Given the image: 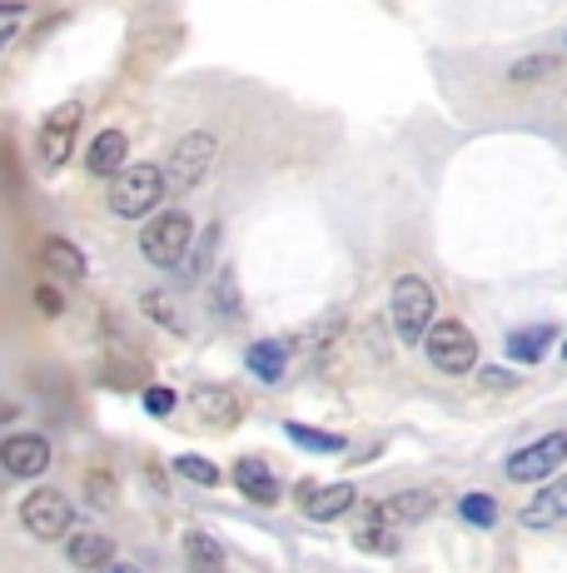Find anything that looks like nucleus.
I'll return each mask as SVG.
<instances>
[{
  "instance_id": "15",
  "label": "nucleus",
  "mask_w": 567,
  "mask_h": 573,
  "mask_svg": "<svg viewBox=\"0 0 567 573\" xmlns=\"http://www.w3.org/2000/svg\"><path fill=\"white\" fill-rule=\"evenodd\" d=\"M125 155H129L125 131H100L95 141H90V150H86V170L100 175V180H110V175L125 170Z\"/></svg>"
},
{
  "instance_id": "26",
  "label": "nucleus",
  "mask_w": 567,
  "mask_h": 573,
  "mask_svg": "<svg viewBox=\"0 0 567 573\" xmlns=\"http://www.w3.org/2000/svg\"><path fill=\"white\" fill-rule=\"evenodd\" d=\"M553 70H557L553 55H528V60H518V66L508 70V76H513L518 86H523V80H543V76H553Z\"/></svg>"
},
{
  "instance_id": "17",
  "label": "nucleus",
  "mask_w": 567,
  "mask_h": 573,
  "mask_svg": "<svg viewBox=\"0 0 567 573\" xmlns=\"http://www.w3.org/2000/svg\"><path fill=\"white\" fill-rule=\"evenodd\" d=\"M65 559H70V569H110V559H115V543L105 539V533H70V549H65Z\"/></svg>"
},
{
  "instance_id": "1",
  "label": "nucleus",
  "mask_w": 567,
  "mask_h": 573,
  "mask_svg": "<svg viewBox=\"0 0 567 573\" xmlns=\"http://www.w3.org/2000/svg\"><path fill=\"white\" fill-rule=\"evenodd\" d=\"M165 195H170V175L160 165H125L110 180V210L120 220H145Z\"/></svg>"
},
{
  "instance_id": "8",
  "label": "nucleus",
  "mask_w": 567,
  "mask_h": 573,
  "mask_svg": "<svg viewBox=\"0 0 567 573\" xmlns=\"http://www.w3.org/2000/svg\"><path fill=\"white\" fill-rule=\"evenodd\" d=\"M80 120H86V110H80L76 100H70V105H55L50 115H45L41 141H35L45 170H60V165L70 160V150H76V135H80Z\"/></svg>"
},
{
  "instance_id": "24",
  "label": "nucleus",
  "mask_w": 567,
  "mask_h": 573,
  "mask_svg": "<svg viewBox=\"0 0 567 573\" xmlns=\"http://www.w3.org/2000/svg\"><path fill=\"white\" fill-rule=\"evenodd\" d=\"M215 245H219V229L209 225V229H200V239H194V249H190V280H204V270H209V255H215Z\"/></svg>"
},
{
  "instance_id": "5",
  "label": "nucleus",
  "mask_w": 567,
  "mask_h": 573,
  "mask_svg": "<svg viewBox=\"0 0 567 573\" xmlns=\"http://www.w3.org/2000/svg\"><path fill=\"white\" fill-rule=\"evenodd\" d=\"M209 165H215V135H184L180 145L170 150V165H165V175H170V195H190L194 184L209 175Z\"/></svg>"
},
{
  "instance_id": "13",
  "label": "nucleus",
  "mask_w": 567,
  "mask_h": 573,
  "mask_svg": "<svg viewBox=\"0 0 567 573\" xmlns=\"http://www.w3.org/2000/svg\"><path fill=\"white\" fill-rule=\"evenodd\" d=\"M429 508H433L429 488H404V494H394V498H384V504H378L374 519L388 524V529H408V524L429 519Z\"/></svg>"
},
{
  "instance_id": "19",
  "label": "nucleus",
  "mask_w": 567,
  "mask_h": 573,
  "mask_svg": "<svg viewBox=\"0 0 567 573\" xmlns=\"http://www.w3.org/2000/svg\"><path fill=\"white\" fill-rule=\"evenodd\" d=\"M557 339L553 325H533V329H513L508 335V359H518V364H537V359L547 355V345Z\"/></svg>"
},
{
  "instance_id": "4",
  "label": "nucleus",
  "mask_w": 567,
  "mask_h": 573,
  "mask_svg": "<svg viewBox=\"0 0 567 573\" xmlns=\"http://www.w3.org/2000/svg\"><path fill=\"white\" fill-rule=\"evenodd\" d=\"M423 355H429V364L439 369V374H468V369L478 364V339H473V329L458 325V319H439V325L423 335Z\"/></svg>"
},
{
  "instance_id": "3",
  "label": "nucleus",
  "mask_w": 567,
  "mask_h": 573,
  "mask_svg": "<svg viewBox=\"0 0 567 573\" xmlns=\"http://www.w3.org/2000/svg\"><path fill=\"white\" fill-rule=\"evenodd\" d=\"M190 245H194V225L180 210H165V215L150 220V229H139V255L150 265H160V270H174L190 255Z\"/></svg>"
},
{
  "instance_id": "6",
  "label": "nucleus",
  "mask_w": 567,
  "mask_h": 573,
  "mask_svg": "<svg viewBox=\"0 0 567 573\" xmlns=\"http://www.w3.org/2000/svg\"><path fill=\"white\" fill-rule=\"evenodd\" d=\"M563 464H567V434H543L537 443L508 454L503 474L513 479V484H533V479H553Z\"/></svg>"
},
{
  "instance_id": "21",
  "label": "nucleus",
  "mask_w": 567,
  "mask_h": 573,
  "mask_svg": "<svg viewBox=\"0 0 567 573\" xmlns=\"http://www.w3.org/2000/svg\"><path fill=\"white\" fill-rule=\"evenodd\" d=\"M139 310L150 314L155 325H165V329H170V335H180V329H184L180 304H174V294H165V290H145V294H139Z\"/></svg>"
},
{
  "instance_id": "18",
  "label": "nucleus",
  "mask_w": 567,
  "mask_h": 573,
  "mask_svg": "<svg viewBox=\"0 0 567 573\" xmlns=\"http://www.w3.org/2000/svg\"><path fill=\"white\" fill-rule=\"evenodd\" d=\"M184 563H190V573H225V549H219L215 533L190 529L184 533Z\"/></svg>"
},
{
  "instance_id": "11",
  "label": "nucleus",
  "mask_w": 567,
  "mask_h": 573,
  "mask_svg": "<svg viewBox=\"0 0 567 573\" xmlns=\"http://www.w3.org/2000/svg\"><path fill=\"white\" fill-rule=\"evenodd\" d=\"M299 504L309 519L329 524V519H339L343 508L359 504V494H353V484H299Z\"/></svg>"
},
{
  "instance_id": "31",
  "label": "nucleus",
  "mask_w": 567,
  "mask_h": 573,
  "mask_svg": "<svg viewBox=\"0 0 567 573\" xmlns=\"http://www.w3.org/2000/svg\"><path fill=\"white\" fill-rule=\"evenodd\" d=\"M100 573H139V569H129V563H110V569H100Z\"/></svg>"
},
{
  "instance_id": "25",
  "label": "nucleus",
  "mask_w": 567,
  "mask_h": 573,
  "mask_svg": "<svg viewBox=\"0 0 567 573\" xmlns=\"http://www.w3.org/2000/svg\"><path fill=\"white\" fill-rule=\"evenodd\" d=\"M174 469H180L184 479H194V484H204V488H215V484H219V469L209 464V459H200V454L174 459Z\"/></svg>"
},
{
  "instance_id": "30",
  "label": "nucleus",
  "mask_w": 567,
  "mask_h": 573,
  "mask_svg": "<svg viewBox=\"0 0 567 573\" xmlns=\"http://www.w3.org/2000/svg\"><path fill=\"white\" fill-rule=\"evenodd\" d=\"M35 300H41V310H45V314H60V294H55L50 284H41V290H35Z\"/></svg>"
},
{
  "instance_id": "20",
  "label": "nucleus",
  "mask_w": 567,
  "mask_h": 573,
  "mask_svg": "<svg viewBox=\"0 0 567 573\" xmlns=\"http://www.w3.org/2000/svg\"><path fill=\"white\" fill-rule=\"evenodd\" d=\"M284 359H290V349L279 339H259V345H249V374L264 379V384H279L284 379Z\"/></svg>"
},
{
  "instance_id": "32",
  "label": "nucleus",
  "mask_w": 567,
  "mask_h": 573,
  "mask_svg": "<svg viewBox=\"0 0 567 573\" xmlns=\"http://www.w3.org/2000/svg\"><path fill=\"white\" fill-rule=\"evenodd\" d=\"M563 359H567V345H563Z\"/></svg>"
},
{
  "instance_id": "27",
  "label": "nucleus",
  "mask_w": 567,
  "mask_h": 573,
  "mask_svg": "<svg viewBox=\"0 0 567 573\" xmlns=\"http://www.w3.org/2000/svg\"><path fill=\"white\" fill-rule=\"evenodd\" d=\"M359 549H368V553H394L398 549V539H394V529H388V524H368L364 533H359Z\"/></svg>"
},
{
  "instance_id": "14",
  "label": "nucleus",
  "mask_w": 567,
  "mask_h": 573,
  "mask_svg": "<svg viewBox=\"0 0 567 573\" xmlns=\"http://www.w3.org/2000/svg\"><path fill=\"white\" fill-rule=\"evenodd\" d=\"M41 265L55 274V280H70V284H80V280H86V274H90L86 249H80V245H70V239H60V235H55V239H45V245H41Z\"/></svg>"
},
{
  "instance_id": "23",
  "label": "nucleus",
  "mask_w": 567,
  "mask_h": 573,
  "mask_svg": "<svg viewBox=\"0 0 567 573\" xmlns=\"http://www.w3.org/2000/svg\"><path fill=\"white\" fill-rule=\"evenodd\" d=\"M458 514L468 524H478V529H492V524H498V498H492V494H463Z\"/></svg>"
},
{
  "instance_id": "22",
  "label": "nucleus",
  "mask_w": 567,
  "mask_h": 573,
  "mask_svg": "<svg viewBox=\"0 0 567 573\" xmlns=\"http://www.w3.org/2000/svg\"><path fill=\"white\" fill-rule=\"evenodd\" d=\"M284 434H290L299 449H309V454H339V449H343L339 434H319V429H309V424H294V419L284 424Z\"/></svg>"
},
{
  "instance_id": "7",
  "label": "nucleus",
  "mask_w": 567,
  "mask_h": 573,
  "mask_svg": "<svg viewBox=\"0 0 567 573\" xmlns=\"http://www.w3.org/2000/svg\"><path fill=\"white\" fill-rule=\"evenodd\" d=\"M70 519H76V508H70V498L60 488H35L31 498H21V524L35 539H65Z\"/></svg>"
},
{
  "instance_id": "10",
  "label": "nucleus",
  "mask_w": 567,
  "mask_h": 573,
  "mask_svg": "<svg viewBox=\"0 0 567 573\" xmlns=\"http://www.w3.org/2000/svg\"><path fill=\"white\" fill-rule=\"evenodd\" d=\"M190 414L204 424V429H229V424H239L245 404H239L235 390H194L190 394Z\"/></svg>"
},
{
  "instance_id": "9",
  "label": "nucleus",
  "mask_w": 567,
  "mask_h": 573,
  "mask_svg": "<svg viewBox=\"0 0 567 573\" xmlns=\"http://www.w3.org/2000/svg\"><path fill=\"white\" fill-rule=\"evenodd\" d=\"M0 469L15 479H41L50 469V443L41 434H11L0 443Z\"/></svg>"
},
{
  "instance_id": "2",
  "label": "nucleus",
  "mask_w": 567,
  "mask_h": 573,
  "mask_svg": "<svg viewBox=\"0 0 567 573\" xmlns=\"http://www.w3.org/2000/svg\"><path fill=\"white\" fill-rule=\"evenodd\" d=\"M433 310H439V300H433L429 280L404 274V280L394 284L388 314H394V329H398V339H404V345H423V335L433 329Z\"/></svg>"
},
{
  "instance_id": "12",
  "label": "nucleus",
  "mask_w": 567,
  "mask_h": 573,
  "mask_svg": "<svg viewBox=\"0 0 567 573\" xmlns=\"http://www.w3.org/2000/svg\"><path fill=\"white\" fill-rule=\"evenodd\" d=\"M235 488L245 498H254V504H279V494H284V484H279V474L264 464V459H239L235 464Z\"/></svg>"
},
{
  "instance_id": "16",
  "label": "nucleus",
  "mask_w": 567,
  "mask_h": 573,
  "mask_svg": "<svg viewBox=\"0 0 567 573\" xmlns=\"http://www.w3.org/2000/svg\"><path fill=\"white\" fill-rule=\"evenodd\" d=\"M567 519V474L553 479L543 494H533V504L523 508V524L528 529H553V524Z\"/></svg>"
},
{
  "instance_id": "29",
  "label": "nucleus",
  "mask_w": 567,
  "mask_h": 573,
  "mask_svg": "<svg viewBox=\"0 0 567 573\" xmlns=\"http://www.w3.org/2000/svg\"><path fill=\"white\" fill-rule=\"evenodd\" d=\"M483 390H518V379L508 374V369H483Z\"/></svg>"
},
{
  "instance_id": "28",
  "label": "nucleus",
  "mask_w": 567,
  "mask_h": 573,
  "mask_svg": "<svg viewBox=\"0 0 567 573\" xmlns=\"http://www.w3.org/2000/svg\"><path fill=\"white\" fill-rule=\"evenodd\" d=\"M145 409L165 419V414H174V394L165 390V384H150V390H145Z\"/></svg>"
}]
</instances>
